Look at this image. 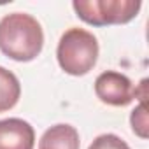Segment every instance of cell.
<instances>
[{
    "mask_svg": "<svg viewBox=\"0 0 149 149\" xmlns=\"http://www.w3.org/2000/svg\"><path fill=\"white\" fill-rule=\"evenodd\" d=\"M130 123H132V130L140 139H147V107H146V102H140V105H137L132 111Z\"/></svg>",
    "mask_w": 149,
    "mask_h": 149,
    "instance_id": "8",
    "label": "cell"
},
{
    "mask_svg": "<svg viewBox=\"0 0 149 149\" xmlns=\"http://www.w3.org/2000/svg\"><path fill=\"white\" fill-rule=\"evenodd\" d=\"M44 46L40 23L25 13L6 14L0 19V51L14 61L35 60Z\"/></svg>",
    "mask_w": 149,
    "mask_h": 149,
    "instance_id": "1",
    "label": "cell"
},
{
    "mask_svg": "<svg viewBox=\"0 0 149 149\" xmlns=\"http://www.w3.org/2000/svg\"><path fill=\"white\" fill-rule=\"evenodd\" d=\"M56 58L70 76H84L98 60V40L84 28H68L58 42Z\"/></svg>",
    "mask_w": 149,
    "mask_h": 149,
    "instance_id": "2",
    "label": "cell"
},
{
    "mask_svg": "<svg viewBox=\"0 0 149 149\" xmlns=\"http://www.w3.org/2000/svg\"><path fill=\"white\" fill-rule=\"evenodd\" d=\"M146 84H147V79L140 83V91H139L125 74L116 70H107V72H102L95 81V95L98 97L100 102L107 105L125 107L139 95H140V102H146L147 98Z\"/></svg>",
    "mask_w": 149,
    "mask_h": 149,
    "instance_id": "4",
    "label": "cell"
},
{
    "mask_svg": "<svg viewBox=\"0 0 149 149\" xmlns=\"http://www.w3.org/2000/svg\"><path fill=\"white\" fill-rule=\"evenodd\" d=\"M33 126L19 118H7L0 121V149H33Z\"/></svg>",
    "mask_w": 149,
    "mask_h": 149,
    "instance_id": "5",
    "label": "cell"
},
{
    "mask_svg": "<svg viewBox=\"0 0 149 149\" xmlns=\"http://www.w3.org/2000/svg\"><path fill=\"white\" fill-rule=\"evenodd\" d=\"M88 149H130V146L114 133H104V135H98L90 144Z\"/></svg>",
    "mask_w": 149,
    "mask_h": 149,
    "instance_id": "9",
    "label": "cell"
},
{
    "mask_svg": "<svg viewBox=\"0 0 149 149\" xmlns=\"http://www.w3.org/2000/svg\"><path fill=\"white\" fill-rule=\"evenodd\" d=\"M79 133L70 125H54L44 132L39 140V149H79Z\"/></svg>",
    "mask_w": 149,
    "mask_h": 149,
    "instance_id": "6",
    "label": "cell"
},
{
    "mask_svg": "<svg viewBox=\"0 0 149 149\" xmlns=\"http://www.w3.org/2000/svg\"><path fill=\"white\" fill-rule=\"evenodd\" d=\"M21 97L19 79L6 67H0V112L13 109Z\"/></svg>",
    "mask_w": 149,
    "mask_h": 149,
    "instance_id": "7",
    "label": "cell"
},
{
    "mask_svg": "<svg viewBox=\"0 0 149 149\" xmlns=\"http://www.w3.org/2000/svg\"><path fill=\"white\" fill-rule=\"evenodd\" d=\"M72 7L84 23L91 26L125 25L132 21L142 4L140 0H74Z\"/></svg>",
    "mask_w": 149,
    "mask_h": 149,
    "instance_id": "3",
    "label": "cell"
}]
</instances>
